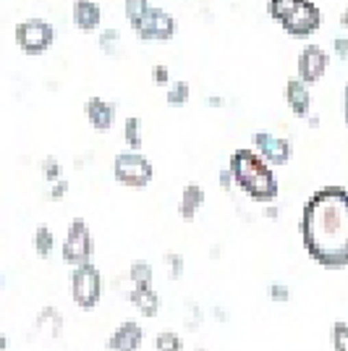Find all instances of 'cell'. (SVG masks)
Wrapping results in <instances>:
<instances>
[{"label":"cell","instance_id":"obj_1","mask_svg":"<svg viewBox=\"0 0 348 351\" xmlns=\"http://www.w3.org/2000/svg\"><path fill=\"white\" fill-rule=\"evenodd\" d=\"M304 252L325 270L348 267V189L327 184L309 194L301 210Z\"/></svg>","mask_w":348,"mask_h":351},{"label":"cell","instance_id":"obj_2","mask_svg":"<svg viewBox=\"0 0 348 351\" xmlns=\"http://www.w3.org/2000/svg\"><path fill=\"white\" fill-rule=\"evenodd\" d=\"M228 168L233 173V184L244 191L247 197H251L254 202L262 205H273L280 194V184H277L275 173L267 162L262 160L260 155L249 147H238L233 149Z\"/></svg>","mask_w":348,"mask_h":351},{"label":"cell","instance_id":"obj_3","mask_svg":"<svg viewBox=\"0 0 348 351\" xmlns=\"http://www.w3.org/2000/svg\"><path fill=\"white\" fill-rule=\"evenodd\" d=\"M102 273L95 263L79 265L71 270V299L82 312L97 309L102 299Z\"/></svg>","mask_w":348,"mask_h":351},{"label":"cell","instance_id":"obj_4","mask_svg":"<svg viewBox=\"0 0 348 351\" xmlns=\"http://www.w3.org/2000/svg\"><path fill=\"white\" fill-rule=\"evenodd\" d=\"M113 176H116L118 184H123V186L145 189L147 184L152 181V176H155V168H152V162L147 160L142 152L123 149V152H118L116 160H113Z\"/></svg>","mask_w":348,"mask_h":351},{"label":"cell","instance_id":"obj_5","mask_svg":"<svg viewBox=\"0 0 348 351\" xmlns=\"http://www.w3.org/2000/svg\"><path fill=\"white\" fill-rule=\"evenodd\" d=\"M60 254H63V263L71 265V267L92 263L95 239H92V231H89V226L84 218L71 220V226H69V231H66V239H63V247H60Z\"/></svg>","mask_w":348,"mask_h":351},{"label":"cell","instance_id":"obj_6","mask_svg":"<svg viewBox=\"0 0 348 351\" xmlns=\"http://www.w3.org/2000/svg\"><path fill=\"white\" fill-rule=\"evenodd\" d=\"M14 37H16V45L27 56H40V53H45L50 45L55 43V29L45 19H27V21H18L16 24Z\"/></svg>","mask_w":348,"mask_h":351},{"label":"cell","instance_id":"obj_7","mask_svg":"<svg viewBox=\"0 0 348 351\" xmlns=\"http://www.w3.org/2000/svg\"><path fill=\"white\" fill-rule=\"evenodd\" d=\"M280 24H283V29L288 32L290 37H309L322 24V11L317 8L314 0H299V5Z\"/></svg>","mask_w":348,"mask_h":351},{"label":"cell","instance_id":"obj_8","mask_svg":"<svg viewBox=\"0 0 348 351\" xmlns=\"http://www.w3.org/2000/svg\"><path fill=\"white\" fill-rule=\"evenodd\" d=\"M134 32L139 40H171L175 34V19L168 11L160 8H149L136 24Z\"/></svg>","mask_w":348,"mask_h":351},{"label":"cell","instance_id":"obj_9","mask_svg":"<svg viewBox=\"0 0 348 351\" xmlns=\"http://www.w3.org/2000/svg\"><path fill=\"white\" fill-rule=\"evenodd\" d=\"M254 152L273 168V165H288L293 147H290V139H286V136H275V134L270 132H257L254 134Z\"/></svg>","mask_w":348,"mask_h":351},{"label":"cell","instance_id":"obj_10","mask_svg":"<svg viewBox=\"0 0 348 351\" xmlns=\"http://www.w3.org/2000/svg\"><path fill=\"white\" fill-rule=\"evenodd\" d=\"M327 63H330V56L319 47V45H306L304 50L299 53V60H296V71H299V82H304L306 87L319 82L325 71H327Z\"/></svg>","mask_w":348,"mask_h":351},{"label":"cell","instance_id":"obj_11","mask_svg":"<svg viewBox=\"0 0 348 351\" xmlns=\"http://www.w3.org/2000/svg\"><path fill=\"white\" fill-rule=\"evenodd\" d=\"M145 343V328L136 320H123L116 330L108 336L105 349L108 351H139Z\"/></svg>","mask_w":348,"mask_h":351},{"label":"cell","instance_id":"obj_12","mask_svg":"<svg viewBox=\"0 0 348 351\" xmlns=\"http://www.w3.org/2000/svg\"><path fill=\"white\" fill-rule=\"evenodd\" d=\"M126 299L131 302V307L136 309L145 320H155L162 307V299L152 286H131V291L126 293Z\"/></svg>","mask_w":348,"mask_h":351},{"label":"cell","instance_id":"obj_13","mask_svg":"<svg viewBox=\"0 0 348 351\" xmlns=\"http://www.w3.org/2000/svg\"><path fill=\"white\" fill-rule=\"evenodd\" d=\"M84 113H87L89 123H92L97 132H108V129L113 126V121H116V105L95 95V97H89L87 105H84Z\"/></svg>","mask_w":348,"mask_h":351},{"label":"cell","instance_id":"obj_14","mask_svg":"<svg viewBox=\"0 0 348 351\" xmlns=\"http://www.w3.org/2000/svg\"><path fill=\"white\" fill-rule=\"evenodd\" d=\"M283 95H286V103L290 105V110H293L296 116L299 118L309 116L312 95H309V87H306L304 82H299V79H288V82H286V89H283Z\"/></svg>","mask_w":348,"mask_h":351},{"label":"cell","instance_id":"obj_15","mask_svg":"<svg viewBox=\"0 0 348 351\" xmlns=\"http://www.w3.org/2000/svg\"><path fill=\"white\" fill-rule=\"evenodd\" d=\"M73 24L82 32H95L100 27L102 11L95 0H73Z\"/></svg>","mask_w":348,"mask_h":351},{"label":"cell","instance_id":"obj_16","mask_svg":"<svg viewBox=\"0 0 348 351\" xmlns=\"http://www.w3.org/2000/svg\"><path fill=\"white\" fill-rule=\"evenodd\" d=\"M204 205V189L199 184H186L184 189H181V199H178V215L181 220H194L197 218V213L202 210Z\"/></svg>","mask_w":348,"mask_h":351},{"label":"cell","instance_id":"obj_17","mask_svg":"<svg viewBox=\"0 0 348 351\" xmlns=\"http://www.w3.org/2000/svg\"><path fill=\"white\" fill-rule=\"evenodd\" d=\"M63 325H66V320H63L60 309L47 304L34 317V333H47L50 338H60L63 336Z\"/></svg>","mask_w":348,"mask_h":351},{"label":"cell","instance_id":"obj_18","mask_svg":"<svg viewBox=\"0 0 348 351\" xmlns=\"http://www.w3.org/2000/svg\"><path fill=\"white\" fill-rule=\"evenodd\" d=\"M126 278H129L131 286H152L155 270H152V265L147 263V260H134V263L129 265Z\"/></svg>","mask_w":348,"mask_h":351},{"label":"cell","instance_id":"obj_19","mask_svg":"<svg viewBox=\"0 0 348 351\" xmlns=\"http://www.w3.org/2000/svg\"><path fill=\"white\" fill-rule=\"evenodd\" d=\"M32 241H34V252H37L42 260H47V257L53 254V249H55V234H53L47 226H37Z\"/></svg>","mask_w":348,"mask_h":351},{"label":"cell","instance_id":"obj_20","mask_svg":"<svg viewBox=\"0 0 348 351\" xmlns=\"http://www.w3.org/2000/svg\"><path fill=\"white\" fill-rule=\"evenodd\" d=\"M123 136H126V145L129 149L139 152L142 149V118L129 116L123 121Z\"/></svg>","mask_w":348,"mask_h":351},{"label":"cell","instance_id":"obj_21","mask_svg":"<svg viewBox=\"0 0 348 351\" xmlns=\"http://www.w3.org/2000/svg\"><path fill=\"white\" fill-rule=\"evenodd\" d=\"M202 320H204L202 304L189 299V302L184 304V325H186V330H199V328H202Z\"/></svg>","mask_w":348,"mask_h":351},{"label":"cell","instance_id":"obj_22","mask_svg":"<svg viewBox=\"0 0 348 351\" xmlns=\"http://www.w3.org/2000/svg\"><path fill=\"white\" fill-rule=\"evenodd\" d=\"M155 351H184V338L173 330H162L155 338Z\"/></svg>","mask_w":348,"mask_h":351},{"label":"cell","instance_id":"obj_23","mask_svg":"<svg viewBox=\"0 0 348 351\" xmlns=\"http://www.w3.org/2000/svg\"><path fill=\"white\" fill-rule=\"evenodd\" d=\"M330 343L333 351H348V322L346 320H335L330 328Z\"/></svg>","mask_w":348,"mask_h":351},{"label":"cell","instance_id":"obj_24","mask_svg":"<svg viewBox=\"0 0 348 351\" xmlns=\"http://www.w3.org/2000/svg\"><path fill=\"white\" fill-rule=\"evenodd\" d=\"M296 5H299V0H267V14L275 21H283Z\"/></svg>","mask_w":348,"mask_h":351},{"label":"cell","instance_id":"obj_25","mask_svg":"<svg viewBox=\"0 0 348 351\" xmlns=\"http://www.w3.org/2000/svg\"><path fill=\"white\" fill-rule=\"evenodd\" d=\"M189 95H191L189 82H175V84H171L168 92H165V100H168V105H184L189 100Z\"/></svg>","mask_w":348,"mask_h":351},{"label":"cell","instance_id":"obj_26","mask_svg":"<svg viewBox=\"0 0 348 351\" xmlns=\"http://www.w3.org/2000/svg\"><path fill=\"white\" fill-rule=\"evenodd\" d=\"M123 8H126V19H129V24L134 27V24H136V21H139V19L152 8V5H149V0H123Z\"/></svg>","mask_w":348,"mask_h":351},{"label":"cell","instance_id":"obj_27","mask_svg":"<svg viewBox=\"0 0 348 351\" xmlns=\"http://www.w3.org/2000/svg\"><path fill=\"white\" fill-rule=\"evenodd\" d=\"M162 263H165V267H168V278L181 280V276H184V254H178V252H168Z\"/></svg>","mask_w":348,"mask_h":351},{"label":"cell","instance_id":"obj_28","mask_svg":"<svg viewBox=\"0 0 348 351\" xmlns=\"http://www.w3.org/2000/svg\"><path fill=\"white\" fill-rule=\"evenodd\" d=\"M267 296H270V302H275V304H288L290 289L283 280H273V283L267 286Z\"/></svg>","mask_w":348,"mask_h":351},{"label":"cell","instance_id":"obj_29","mask_svg":"<svg viewBox=\"0 0 348 351\" xmlns=\"http://www.w3.org/2000/svg\"><path fill=\"white\" fill-rule=\"evenodd\" d=\"M97 43H100V47L105 50V53H116L118 43H121V32L118 29H102L100 34H97Z\"/></svg>","mask_w":348,"mask_h":351},{"label":"cell","instance_id":"obj_30","mask_svg":"<svg viewBox=\"0 0 348 351\" xmlns=\"http://www.w3.org/2000/svg\"><path fill=\"white\" fill-rule=\"evenodd\" d=\"M42 173H45V178H47L50 184H55V181H60V178H63L60 162L55 160V158H45V160H42Z\"/></svg>","mask_w":348,"mask_h":351},{"label":"cell","instance_id":"obj_31","mask_svg":"<svg viewBox=\"0 0 348 351\" xmlns=\"http://www.w3.org/2000/svg\"><path fill=\"white\" fill-rule=\"evenodd\" d=\"M66 194H69V181H66V178H60V181H55V184L50 186V199H55V202L63 199Z\"/></svg>","mask_w":348,"mask_h":351},{"label":"cell","instance_id":"obj_32","mask_svg":"<svg viewBox=\"0 0 348 351\" xmlns=\"http://www.w3.org/2000/svg\"><path fill=\"white\" fill-rule=\"evenodd\" d=\"M168 79H171L168 66H162V63L152 66V82H155V84H168Z\"/></svg>","mask_w":348,"mask_h":351},{"label":"cell","instance_id":"obj_33","mask_svg":"<svg viewBox=\"0 0 348 351\" xmlns=\"http://www.w3.org/2000/svg\"><path fill=\"white\" fill-rule=\"evenodd\" d=\"M333 50L340 56V58H348V37H335L333 40Z\"/></svg>","mask_w":348,"mask_h":351},{"label":"cell","instance_id":"obj_34","mask_svg":"<svg viewBox=\"0 0 348 351\" xmlns=\"http://www.w3.org/2000/svg\"><path fill=\"white\" fill-rule=\"evenodd\" d=\"M218 181H220V186L228 191L233 186V173H231V168H223L220 171V176H218Z\"/></svg>","mask_w":348,"mask_h":351},{"label":"cell","instance_id":"obj_35","mask_svg":"<svg viewBox=\"0 0 348 351\" xmlns=\"http://www.w3.org/2000/svg\"><path fill=\"white\" fill-rule=\"evenodd\" d=\"M277 215H280V210H277L275 205H264V218L277 220Z\"/></svg>","mask_w":348,"mask_h":351},{"label":"cell","instance_id":"obj_36","mask_svg":"<svg viewBox=\"0 0 348 351\" xmlns=\"http://www.w3.org/2000/svg\"><path fill=\"white\" fill-rule=\"evenodd\" d=\"M212 315H215V320L218 322H228V312H225L223 307H215L212 309Z\"/></svg>","mask_w":348,"mask_h":351},{"label":"cell","instance_id":"obj_37","mask_svg":"<svg viewBox=\"0 0 348 351\" xmlns=\"http://www.w3.org/2000/svg\"><path fill=\"white\" fill-rule=\"evenodd\" d=\"M343 118H346V126H348V84L343 89Z\"/></svg>","mask_w":348,"mask_h":351},{"label":"cell","instance_id":"obj_38","mask_svg":"<svg viewBox=\"0 0 348 351\" xmlns=\"http://www.w3.org/2000/svg\"><path fill=\"white\" fill-rule=\"evenodd\" d=\"M306 123H309L312 129H317V126H319V118H317V116H312V113H309V116H306Z\"/></svg>","mask_w":348,"mask_h":351},{"label":"cell","instance_id":"obj_39","mask_svg":"<svg viewBox=\"0 0 348 351\" xmlns=\"http://www.w3.org/2000/svg\"><path fill=\"white\" fill-rule=\"evenodd\" d=\"M207 105H212V108H220V105H223V97H210V100H207Z\"/></svg>","mask_w":348,"mask_h":351},{"label":"cell","instance_id":"obj_40","mask_svg":"<svg viewBox=\"0 0 348 351\" xmlns=\"http://www.w3.org/2000/svg\"><path fill=\"white\" fill-rule=\"evenodd\" d=\"M340 27H348V5L343 8V14H340Z\"/></svg>","mask_w":348,"mask_h":351},{"label":"cell","instance_id":"obj_41","mask_svg":"<svg viewBox=\"0 0 348 351\" xmlns=\"http://www.w3.org/2000/svg\"><path fill=\"white\" fill-rule=\"evenodd\" d=\"M5 349H8V338L0 333V351H5Z\"/></svg>","mask_w":348,"mask_h":351},{"label":"cell","instance_id":"obj_42","mask_svg":"<svg viewBox=\"0 0 348 351\" xmlns=\"http://www.w3.org/2000/svg\"><path fill=\"white\" fill-rule=\"evenodd\" d=\"M0 291H3V273H0Z\"/></svg>","mask_w":348,"mask_h":351},{"label":"cell","instance_id":"obj_43","mask_svg":"<svg viewBox=\"0 0 348 351\" xmlns=\"http://www.w3.org/2000/svg\"><path fill=\"white\" fill-rule=\"evenodd\" d=\"M197 351H207V349H197Z\"/></svg>","mask_w":348,"mask_h":351}]
</instances>
